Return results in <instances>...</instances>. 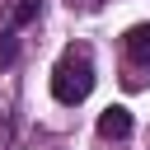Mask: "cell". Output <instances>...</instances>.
<instances>
[{
	"label": "cell",
	"instance_id": "3",
	"mask_svg": "<svg viewBox=\"0 0 150 150\" xmlns=\"http://www.w3.org/2000/svg\"><path fill=\"white\" fill-rule=\"evenodd\" d=\"M98 136H108V141H127V136H131V112H127L122 103L103 108V112H98Z\"/></svg>",
	"mask_w": 150,
	"mask_h": 150
},
{
	"label": "cell",
	"instance_id": "5",
	"mask_svg": "<svg viewBox=\"0 0 150 150\" xmlns=\"http://www.w3.org/2000/svg\"><path fill=\"white\" fill-rule=\"evenodd\" d=\"M14 56H19V38H14L9 28H0V70H9Z\"/></svg>",
	"mask_w": 150,
	"mask_h": 150
},
{
	"label": "cell",
	"instance_id": "2",
	"mask_svg": "<svg viewBox=\"0 0 150 150\" xmlns=\"http://www.w3.org/2000/svg\"><path fill=\"white\" fill-rule=\"evenodd\" d=\"M122 47H127V66H131V70H150V23L127 28Z\"/></svg>",
	"mask_w": 150,
	"mask_h": 150
},
{
	"label": "cell",
	"instance_id": "1",
	"mask_svg": "<svg viewBox=\"0 0 150 150\" xmlns=\"http://www.w3.org/2000/svg\"><path fill=\"white\" fill-rule=\"evenodd\" d=\"M89 89H94V56H89L84 42H70L61 52V61L52 66V94H56V103L75 108V103L89 98Z\"/></svg>",
	"mask_w": 150,
	"mask_h": 150
},
{
	"label": "cell",
	"instance_id": "4",
	"mask_svg": "<svg viewBox=\"0 0 150 150\" xmlns=\"http://www.w3.org/2000/svg\"><path fill=\"white\" fill-rule=\"evenodd\" d=\"M38 14H42V0H9V14H5L9 19V33L23 28V23H33Z\"/></svg>",
	"mask_w": 150,
	"mask_h": 150
}]
</instances>
